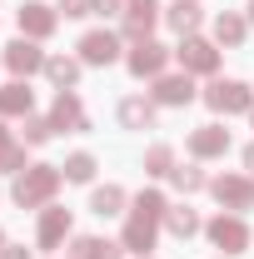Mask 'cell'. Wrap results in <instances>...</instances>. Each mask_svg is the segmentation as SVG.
Masks as SVG:
<instances>
[{"label":"cell","instance_id":"obj_1","mask_svg":"<svg viewBox=\"0 0 254 259\" xmlns=\"http://www.w3.org/2000/svg\"><path fill=\"white\" fill-rule=\"evenodd\" d=\"M60 164H25L20 175H15V185H10V199L20 204V209H45L55 190H60Z\"/></svg>","mask_w":254,"mask_h":259},{"label":"cell","instance_id":"obj_2","mask_svg":"<svg viewBox=\"0 0 254 259\" xmlns=\"http://www.w3.org/2000/svg\"><path fill=\"white\" fill-rule=\"evenodd\" d=\"M204 105H209L215 115H249L254 110V90L244 80H215V85L204 90Z\"/></svg>","mask_w":254,"mask_h":259},{"label":"cell","instance_id":"obj_3","mask_svg":"<svg viewBox=\"0 0 254 259\" xmlns=\"http://www.w3.org/2000/svg\"><path fill=\"white\" fill-rule=\"evenodd\" d=\"M204 234H209L215 249H224V259L249 249V225H244V214H215V220L204 225Z\"/></svg>","mask_w":254,"mask_h":259},{"label":"cell","instance_id":"obj_4","mask_svg":"<svg viewBox=\"0 0 254 259\" xmlns=\"http://www.w3.org/2000/svg\"><path fill=\"white\" fill-rule=\"evenodd\" d=\"M159 214H145V209H130V220H125V234H120V244H125L130 254H140V259H150V249H155V239H159Z\"/></svg>","mask_w":254,"mask_h":259},{"label":"cell","instance_id":"obj_5","mask_svg":"<svg viewBox=\"0 0 254 259\" xmlns=\"http://www.w3.org/2000/svg\"><path fill=\"white\" fill-rule=\"evenodd\" d=\"M209 194L220 199L229 214L254 209V180H249V175H215V180H209Z\"/></svg>","mask_w":254,"mask_h":259},{"label":"cell","instance_id":"obj_6","mask_svg":"<svg viewBox=\"0 0 254 259\" xmlns=\"http://www.w3.org/2000/svg\"><path fill=\"white\" fill-rule=\"evenodd\" d=\"M15 25H20L25 40H50L55 25H60V10H55V5H45V0H25V5L15 10Z\"/></svg>","mask_w":254,"mask_h":259},{"label":"cell","instance_id":"obj_7","mask_svg":"<svg viewBox=\"0 0 254 259\" xmlns=\"http://www.w3.org/2000/svg\"><path fill=\"white\" fill-rule=\"evenodd\" d=\"M170 55H175V50H164L159 40H140V45L125 55V65H130V75H135V80H159V75H164V65H170Z\"/></svg>","mask_w":254,"mask_h":259},{"label":"cell","instance_id":"obj_8","mask_svg":"<svg viewBox=\"0 0 254 259\" xmlns=\"http://www.w3.org/2000/svg\"><path fill=\"white\" fill-rule=\"evenodd\" d=\"M0 60H5V70H10L15 80H30L35 70H45V60H50V55H45L35 40H25V35H20V40H10V45H5V55H0Z\"/></svg>","mask_w":254,"mask_h":259},{"label":"cell","instance_id":"obj_9","mask_svg":"<svg viewBox=\"0 0 254 259\" xmlns=\"http://www.w3.org/2000/svg\"><path fill=\"white\" fill-rule=\"evenodd\" d=\"M175 60L185 65V75H215L220 70V50L209 40H199V35H185V45L175 50Z\"/></svg>","mask_w":254,"mask_h":259},{"label":"cell","instance_id":"obj_10","mask_svg":"<svg viewBox=\"0 0 254 259\" xmlns=\"http://www.w3.org/2000/svg\"><path fill=\"white\" fill-rule=\"evenodd\" d=\"M50 125H55V135H60V130H70V135H85V130H90V115H85V105H80L75 90H60V95H55Z\"/></svg>","mask_w":254,"mask_h":259},{"label":"cell","instance_id":"obj_11","mask_svg":"<svg viewBox=\"0 0 254 259\" xmlns=\"http://www.w3.org/2000/svg\"><path fill=\"white\" fill-rule=\"evenodd\" d=\"M159 0H125V40H150V30L159 25Z\"/></svg>","mask_w":254,"mask_h":259},{"label":"cell","instance_id":"obj_12","mask_svg":"<svg viewBox=\"0 0 254 259\" xmlns=\"http://www.w3.org/2000/svg\"><path fill=\"white\" fill-rule=\"evenodd\" d=\"M75 50H80V60H85V65H115V60H120V35H110V30H85Z\"/></svg>","mask_w":254,"mask_h":259},{"label":"cell","instance_id":"obj_13","mask_svg":"<svg viewBox=\"0 0 254 259\" xmlns=\"http://www.w3.org/2000/svg\"><path fill=\"white\" fill-rule=\"evenodd\" d=\"M190 155H194V160H224V155H229V130H224V125L190 130Z\"/></svg>","mask_w":254,"mask_h":259},{"label":"cell","instance_id":"obj_14","mask_svg":"<svg viewBox=\"0 0 254 259\" xmlns=\"http://www.w3.org/2000/svg\"><path fill=\"white\" fill-rule=\"evenodd\" d=\"M65 234H70V209L45 204V209H40V229H35V244H40V249H60Z\"/></svg>","mask_w":254,"mask_h":259},{"label":"cell","instance_id":"obj_15","mask_svg":"<svg viewBox=\"0 0 254 259\" xmlns=\"http://www.w3.org/2000/svg\"><path fill=\"white\" fill-rule=\"evenodd\" d=\"M150 100H155V105H190L194 100V80L190 75H159Z\"/></svg>","mask_w":254,"mask_h":259},{"label":"cell","instance_id":"obj_16","mask_svg":"<svg viewBox=\"0 0 254 259\" xmlns=\"http://www.w3.org/2000/svg\"><path fill=\"white\" fill-rule=\"evenodd\" d=\"M155 115H159V105L145 100V95H125L120 100V125L125 130H155Z\"/></svg>","mask_w":254,"mask_h":259},{"label":"cell","instance_id":"obj_17","mask_svg":"<svg viewBox=\"0 0 254 259\" xmlns=\"http://www.w3.org/2000/svg\"><path fill=\"white\" fill-rule=\"evenodd\" d=\"M70 259H125V244H110L100 234H75L70 239Z\"/></svg>","mask_w":254,"mask_h":259},{"label":"cell","instance_id":"obj_18","mask_svg":"<svg viewBox=\"0 0 254 259\" xmlns=\"http://www.w3.org/2000/svg\"><path fill=\"white\" fill-rule=\"evenodd\" d=\"M30 105H35V90L25 85V80H10V85H0V120L5 115H30Z\"/></svg>","mask_w":254,"mask_h":259},{"label":"cell","instance_id":"obj_19","mask_svg":"<svg viewBox=\"0 0 254 259\" xmlns=\"http://www.w3.org/2000/svg\"><path fill=\"white\" fill-rule=\"evenodd\" d=\"M244 35H249V20L244 15H234V10H220L215 15V45H244Z\"/></svg>","mask_w":254,"mask_h":259},{"label":"cell","instance_id":"obj_20","mask_svg":"<svg viewBox=\"0 0 254 259\" xmlns=\"http://www.w3.org/2000/svg\"><path fill=\"white\" fill-rule=\"evenodd\" d=\"M164 229H170L175 239H194V234L204 229V220L194 214L190 204H170V209H164Z\"/></svg>","mask_w":254,"mask_h":259},{"label":"cell","instance_id":"obj_21","mask_svg":"<svg viewBox=\"0 0 254 259\" xmlns=\"http://www.w3.org/2000/svg\"><path fill=\"white\" fill-rule=\"evenodd\" d=\"M80 65L85 60H75V55H50V60H45V75H50L55 90H75V85H80Z\"/></svg>","mask_w":254,"mask_h":259},{"label":"cell","instance_id":"obj_22","mask_svg":"<svg viewBox=\"0 0 254 259\" xmlns=\"http://www.w3.org/2000/svg\"><path fill=\"white\" fill-rule=\"evenodd\" d=\"M164 20H170V30H180V35H194V30H199V20H204V10H199L194 0H175V5L164 10Z\"/></svg>","mask_w":254,"mask_h":259},{"label":"cell","instance_id":"obj_23","mask_svg":"<svg viewBox=\"0 0 254 259\" xmlns=\"http://www.w3.org/2000/svg\"><path fill=\"white\" fill-rule=\"evenodd\" d=\"M90 214H100V220L125 214V190H120V185H100V190L90 194Z\"/></svg>","mask_w":254,"mask_h":259},{"label":"cell","instance_id":"obj_24","mask_svg":"<svg viewBox=\"0 0 254 259\" xmlns=\"http://www.w3.org/2000/svg\"><path fill=\"white\" fill-rule=\"evenodd\" d=\"M170 180H175V190H180V194H199V190H209V175H204L199 164H175V169H170Z\"/></svg>","mask_w":254,"mask_h":259},{"label":"cell","instance_id":"obj_25","mask_svg":"<svg viewBox=\"0 0 254 259\" xmlns=\"http://www.w3.org/2000/svg\"><path fill=\"white\" fill-rule=\"evenodd\" d=\"M0 169H10V175H20V169H25V145H20L5 125H0Z\"/></svg>","mask_w":254,"mask_h":259},{"label":"cell","instance_id":"obj_26","mask_svg":"<svg viewBox=\"0 0 254 259\" xmlns=\"http://www.w3.org/2000/svg\"><path fill=\"white\" fill-rule=\"evenodd\" d=\"M60 175L70 180V185H90L95 180V155H85V150H75L70 160L60 164Z\"/></svg>","mask_w":254,"mask_h":259},{"label":"cell","instance_id":"obj_27","mask_svg":"<svg viewBox=\"0 0 254 259\" xmlns=\"http://www.w3.org/2000/svg\"><path fill=\"white\" fill-rule=\"evenodd\" d=\"M170 169H175V150H170V145H150V150H145V175H150V180H164Z\"/></svg>","mask_w":254,"mask_h":259},{"label":"cell","instance_id":"obj_28","mask_svg":"<svg viewBox=\"0 0 254 259\" xmlns=\"http://www.w3.org/2000/svg\"><path fill=\"white\" fill-rule=\"evenodd\" d=\"M20 135H25V145H45V140L55 135V125H50V115H25Z\"/></svg>","mask_w":254,"mask_h":259},{"label":"cell","instance_id":"obj_29","mask_svg":"<svg viewBox=\"0 0 254 259\" xmlns=\"http://www.w3.org/2000/svg\"><path fill=\"white\" fill-rule=\"evenodd\" d=\"M65 20H85V15H95V0H60L55 5Z\"/></svg>","mask_w":254,"mask_h":259},{"label":"cell","instance_id":"obj_30","mask_svg":"<svg viewBox=\"0 0 254 259\" xmlns=\"http://www.w3.org/2000/svg\"><path fill=\"white\" fill-rule=\"evenodd\" d=\"M95 15H125V0H95Z\"/></svg>","mask_w":254,"mask_h":259},{"label":"cell","instance_id":"obj_31","mask_svg":"<svg viewBox=\"0 0 254 259\" xmlns=\"http://www.w3.org/2000/svg\"><path fill=\"white\" fill-rule=\"evenodd\" d=\"M0 259H30V249H25V244H5V249H0Z\"/></svg>","mask_w":254,"mask_h":259},{"label":"cell","instance_id":"obj_32","mask_svg":"<svg viewBox=\"0 0 254 259\" xmlns=\"http://www.w3.org/2000/svg\"><path fill=\"white\" fill-rule=\"evenodd\" d=\"M244 169H249V175H254V145H249V150H244Z\"/></svg>","mask_w":254,"mask_h":259},{"label":"cell","instance_id":"obj_33","mask_svg":"<svg viewBox=\"0 0 254 259\" xmlns=\"http://www.w3.org/2000/svg\"><path fill=\"white\" fill-rule=\"evenodd\" d=\"M249 25H254V0H249Z\"/></svg>","mask_w":254,"mask_h":259},{"label":"cell","instance_id":"obj_34","mask_svg":"<svg viewBox=\"0 0 254 259\" xmlns=\"http://www.w3.org/2000/svg\"><path fill=\"white\" fill-rule=\"evenodd\" d=\"M0 249H5V234H0Z\"/></svg>","mask_w":254,"mask_h":259},{"label":"cell","instance_id":"obj_35","mask_svg":"<svg viewBox=\"0 0 254 259\" xmlns=\"http://www.w3.org/2000/svg\"><path fill=\"white\" fill-rule=\"evenodd\" d=\"M249 125H254V110H249Z\"/></svg>","mask_w":254,"mask_h":259},{"label":"cell","instance_id":"obj_36","mask_svg":"<svg viewBox=\"0 0 254 259\" xmlns=\"http://www.w3.org/2000/svg\"><path fill=\"white\" fill-rule=\"evenodd\" d=\"M65 259H70V254H65Z\"/></svg>","mask_w":254,"mask_h":259}]
</instances>
